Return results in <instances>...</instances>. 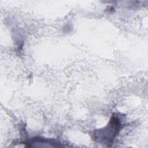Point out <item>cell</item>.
Returning <instances> with one entry per match:
<instances>
[{"instance_id": "cell-1", "label": "cell", "mask_w": 148, "mask_h": 148, "mask_svg": "<svg viewBox=\"0 0 148 148\" xmlns=\"http://www.w3.org/2000/svg\"><path fill=\"white\" fill-rule=\"evenodd\" d=\"M121 124L117 116H113L110 123L105 129L97 131V136L101 137L102 140H105L107 143L112 144L114 139L121 128Z\"/></svg>"}]
</instances>
